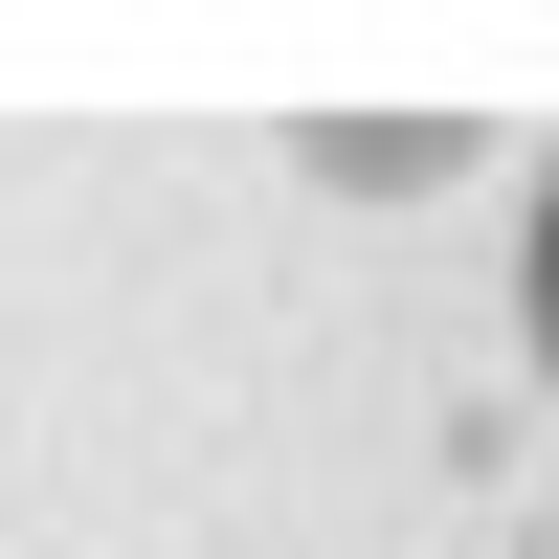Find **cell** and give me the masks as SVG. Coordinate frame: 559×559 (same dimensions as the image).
Here are the masks:
<instances>
[{
    "label": "cell",
    "mask_w": 559,
    "mask_h": 559,
    "mask_svg": "<svg viewBox=\"0 0 559 559\" xmlns=\"http://www.w3.org/2000/svg\"><path fill=\"white\" fill-rule=\"evenodd\" d=\"M537 358H559V179H537Z\"/></svg>",
    "instance_id": "cell-1"
}]
</instances>
